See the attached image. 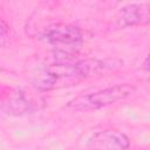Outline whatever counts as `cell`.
Here are the masks:
<instances>
[{"label":"cell","mask_w":150,"mask_h":150,"mask_svg":"<svg viewBox=\"0 0 150 150\" xmlns=\"http://www.w3.org/2000/svg\"><path fill=\"white\" fill-rule=\"evenodd\" d=\"M104 63L98 60L59 61L47 64L34 75L33 83L41 91H49L69 87L100 71Z\"/></svg>","instance_id":"6da1fadb"},{"label":"cell","mask_w":150,"mask_h":150,"mask_svg":"<svg viewBox=\"0 0 150 150\" xmlns=\"http://www.w3.org/2000/svg\"><path fill=\"white\" fill-rule=\"evenodd\" d=\"M135 90L136 88L131 83H120L90 94L80 95L69 101L67 107L74 111H95L128 98Z\"/></svg>","instance_id":"7a4b0ae2"},{"label":"cell","mask_w":150,"mask_h":150,"mask_svg":"<svg viewBox=\"0 0 150 150\" xmlns=\"http://www.w3.org/2000/svg\"><path fill=\"white\" fill-rule=\"evenodd\" d=\"M42 40L63 54L76 53L83 45L82 30L69 23H54L45 28Z\"/></svg>","instance_id":"3957f363"},{"label":"cell","mask_w":150,"mask_h":150,"mask_svg":"<svg viewBox=\"0 0 150 150\" xmlns=\"http://www.w3.org/2000/svg\"><path fill=\"white\" fill-rule=\"evenodd\" d=\"M89 150H128L129 137L116 129H107L94 134L87 144Z\"/></svg>","instance_id":"277c9868"},{"label":"cell","mask_w":150,"mask_h":150,"mask_svg":"<svg viewBox=\"0 0 150 150\" xmlns=\"http://www.w3.org/2000/svg\"><path fill=\"white\" fill-rule=\"evenodd\" d=\"M149 22H150L149 4H129L118 11L115 20V25L117 28L145 26Z\"/></svg>","instance_id":"5b68a950"},{"label":"cell","mask_w":150,"mask_h":150,"mask_svg":"<svg viewBox=\"0 0 150 150\" xmlns=\"http://www.w3.org/2000/svg\"><path fill=\"white\" fill-rule=\"evenodd\" d=\"M11 36V27L6 20L0 15V43H5Z\"/></svg>","instance_id":"8992f818"},{"label":"cell","mask_w":150,"mask_h":150,"mask_svg":"<svg viewBox=\"0 0 150 150\" xmlns=\"http://www.w3.org/2000/svg\"><path fill=\"white\" fill-rule=\"evenodd\" d=\"M148 63H149V56H146L145 57V60H144V63H143V69L148 73V70H149V66H148Z\"/></svg>","instance_id":"52a82bcc"}]
</instances>
